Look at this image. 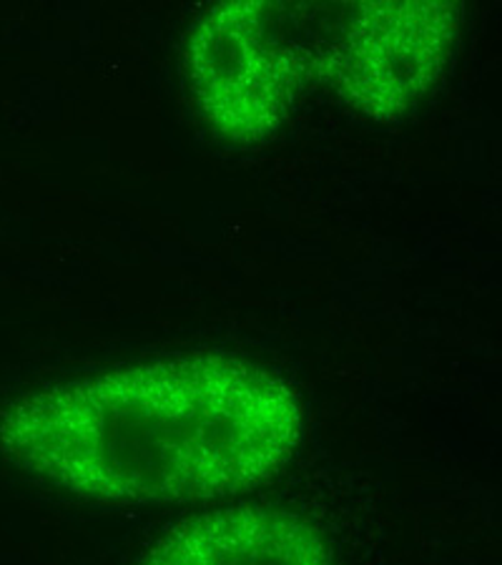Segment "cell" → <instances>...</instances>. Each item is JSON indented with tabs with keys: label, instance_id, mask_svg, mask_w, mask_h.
<instances>
[{
	"label": "cell",
	"instance_id": "2",
	"mask_svg": "<svg viewBox=\"0 0 502 565\" xmlns=\"http://www.w3.org/2000/svg\"><path fill=\"white\" fill-rule=\"evenodd\" d=\"M301 56L264 3H218L189 29L184 71L204 121L229 143H261L285 124Z\"/></svg>",
	"mask_w": 502,
	"mask_h": 565
},
{
	"label": "cell",
	"instance_id": "3",
	"mask_svg": "<svg viewBox=\"0 0 502 565\" xmlns=\"http://www.w3.org/2000/svg\"><path fill=\"white\" fill-rule=\"evenodd\" d=\"M447 3H364L327 51L324 68L354 111L395 121L427 94L458 41Z\"/></svg>",
	"mask_w": 502,
	"mask_h": 565
},
{
	"label": "cell",
	"instance_id": "1",
	"mask_svg": "<svg viewBox=\"0 0 502 565\" xmlns=\"http://www.w3.org/2000/svg\"><path fill=\"white\" fill-rule=\"evenodd\" d=\"M301 427L285 377L201 354L35 392L8 409L0 443L68 493L146 503L257 486L295 455Z\"/></svg>",
	"mask_w": 502,
	"mask_h": 565
},
{
	"label": "cell",
	"instance_id": "4",
	"mask_svg": "<svg viewBox=\"0 0 502 565\" xmlns=\"http://www.w3.org/2000/svg\"><path fill=\"white\" fill-rule=\"evenodd\" d=\"M141 565H330V553L295 513L232 508L179 525Z\"/></svg>",
	"mask_w": 502,
	"mask_h": 565
}]
</instances>
